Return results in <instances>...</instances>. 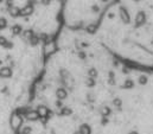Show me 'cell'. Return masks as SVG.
Returning <instances> with one entry per match:
<instances>
[{
	"label": "cell",
	"instance_id": "obj_1",
	"mask_svg": "<svg viewBox=\"0 0 153 134\" xmlns=\"http://www.w3.org/2000/svg\"><path fill=\"white\" fill-rule=\"evenodd\" d=\"M100 27L116 53L153 69V0H115L106 9Z\"/></svg>",
	"mask_w": 153,
	"mask_h": 134
},
{
	"label": "cell",
	"instance_id": "obj_2",
	"mask_svg": "<svg viewBox=\"0 0 153 134\" xmlns=\"http://www.w3.org/2000/svg\"><path fill=\"white\" fill-rule=\"evenodd\" d=\"M113 1L114 0H80V19L77 26L82 28H94Z\"/></svg>",
	"mask_w": 153,
	"mask_h": 134
},
{
	"label": "cell",
	"instance_id": "obj_3",
	"mask_svg": "<svg viewBox=\"0 0 153 134\" xmlns=\"http://www.w3.org/2000/svg\"><path fill=\"white\" fill-rule=\"evenodd\" d=\"M31 132H32V127L25 126V127H23V129L20 131V134H31Z\"/></svg>",
	"mask_w": 153,
	"mask_h": 134
}]
</instances>
